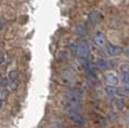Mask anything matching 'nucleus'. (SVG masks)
I'll list each match as a JSON object with an SVG mask.
<instances>
[{"label":"nucleus","instance_id":"nucleus-13","mask_svg":"<svg viewBox=\"0 0 129 128\" xmlns=\"http://www.w3.org/2000/svg\"><path fill=\"white\" fill-rule=\"evenodd\" d=\"M121 81L125 84H129V72H122L121 74Z\"/></svg>","mask_w":129,"mask_h":128},{"label":"nucleus","instance_id":"nucleus-1","mask_svg":"<svg viewBox=\"0 0 129 128\" xmlns=\"http://www.w3.org/2000/svg\"><path fill=\"white\" fill-rule=\"evenodd\" d=\"M70 49L74 51L76 56H78L81 59H86L90 54V44L85 39H81L78 42L70 45Z\"/></svg>","mask_w":129,"mask_h":128},{"label":"nucleus","instance_id":"nucleus-7","mask_svg":"<svg viewBox=\"0 0 129 128\" xmlns=\"http://www.w3.org/2000/svg\"><path fill=\"white\" fill-rule=\"evenodd\" d=\"M92 39H94V43L98 47H103L106 45V38H104V36H103L102 32H96L94 35V37H92Z\"/></svg>","mask_w":129,"mask_h":128},{"label":"nucleus","instance_id":"nucleus-6","mask_svg":"<svg viewBox=\"0 0 129 128\" xmlns=\"http://www.w3.org/2000/svg\"><path fill=\"white\" fill-rule=\"evenodd\" d=\"M88 19H89V23L91 24V25H97L102 19L101 13L97 11H91L89 13V16H88Z\"/></svg>","mask_w":129,"mask_h":128},{"label":"nucleus","instance_id":"nucleus-5","mask_svg":"<svg viewBox=\"0 0 129 128\" xmlns=\"http://www.w3.org/2000/svg\"><path fill=\"white\" fill-rule=\"evenodd\" d=\"M104 80H106V82L109 84V87L117 85L118 82H120V78L117 77V75L114 74V72H106V74H104Z\"/></svg>","mask_w":129,"mask_h":128},{"label":"nucleus","instance_id":"nucleus-19","mask_svg":"<svg viewBox=\"0 0 129 128\" xmlns=\"http://www.w3.org/2000/svg\"><path fill=\"white\" fill-rule=\"evenodd\" d=\"M3 61H4V57H3V56H0V64L3 63Z\"/></svg>","mask_w":129,"mask_h":128},{"label":"nucleus","instance_id":"nucleus-20","mask_svg":"<svg viewBox=\"0 0 129 128\" xmlns=\"http://www.w3.org/2000/svg\"><path fill=\"white\" fill-rule=\"evenodd\" d=\"M1 106H3V101L0 100V109H1Z\"/></svg>","mask_w":129,"mask_h":128},{"label":"nucleus","instance_id":"nucleus-3","mask_svg":"<svg viewBox=\"0 0 129 128\" xmlns=\"http://www.w3.org/2000/svg\"><path fill=\"white\" fill-rule=\"evenodd\" d=\"M67 114H68V116H69L71 120H72V122H75L76 124H83L84 122H85V119H84V116H83V115L78 112V110H77V109L69 108L67 110Z\"/></svg>","mask_w":129,"mask_h":128},{"label":"nucleus","instance_id":"nucleus-12","mask_svg":"<svg viewBox=\"0 0 129 128\" xmlns=\"http://www.w3.org/2000/svg\"><path fill=\"white\" fill-rule=\"evenodd\" d=\"M17 77H18V71H17V70H11V71L8 72V76H7L8 81L14 82L17 80Z\"/></svg>","mask_w":129,"mask_h":128},{"label":"nucleus","instance_id":"nucleus-8","mask_svg":"<svg viewBox=\"0 0 129 128\" xmlns=\"http://www.w3.org/2000/svg\"><path fill=\"white\" fill-rule=\"evenodd\" d=\"M106 52L107 55H109V56H118V55L122 52L121 47L118 46H115V45H111V44H108L106 46Z\"/></svg>","mask_w":129,"mask_h":128},{"label":"nucleus","instance_id":"nucleus-17","mask_svg":"<svg viewBox=\"0 0 129 128\" xmlns=\"http://www.w3.org/2000/svg\"><path fill=\"white\" fill-rule=\"evenodd\" d=\"M124 54H125V56H128L129 57V46H127L124 49Z\"/></svg>","mask_w":129,"mask_h":128},{"label":"nucleus","instance_id":"nucleus-2","mask_svg":"<svg viewBox=\"0 0 129 128\" xmlns=\"http://www.w3.org/2000/svg\"><path fill=\"white\" fill-rule=\"evenodd\" d=\"M83 91L81 89H69L64 93V97L67 98V101L71 103H78L83 100Z\"/></svg>","mask_w":129,"mask_h":128},{"label":"nucleus","instance_id":"nucleus-14","mask_svg":"<svg viewBox=\"0 0 129 128\" xmlns=\"http://www.w3.org/2000/svg\"><path fill=\"white\" fill-rule=\"evenodd\" d=\"M106 90H107V94H108L109 96H114V95H116V91H117V89H115L114 87H107Z\"/></svg>","mask_w":129,"mask_h":128},{"label":"nucleus","instance_id":"nucleus-15","mask_svg":"<svg viewBox=\"0 0 129 128\" xmlns=\"http://www.w3.org/2000/svg\"><path fill=\"white\" fill-rule=\"evenodd\" d=\"M7 95H8V91H7V90H3V91L0 93V100H1V101H4L5 98L7 97Z\"/></svg>","mask_w":129,"mask_h":128},{"label":"nucleus","instance_id":"nucleus-16","mask_svg":"<svg viewBox=\"0 0 129 128\" xmlns=\"http://www.w3.org/2000/svg\"><path fill=\"white\" fill-rule=\"evenodd\" d=\"M0 84H1V87H7V85H8V80H7V78H1Z\"/></svg>","mask_w":129,"mask_h":128},{"label":"nucleus","instance_id":"nucleus-4","mask_svg":"<svg viewBox=\"0 0 129 128\" xmlns=\"http://www.w3.org/2000/svg\"><path fill=\"white\" fill-rule=\"evenodd\" d=\"M60 76H62V80H63V82H64L65 84H71V83H74L75 78H76L75 72L72 71V70H70V69L63 70L62 74H60Z\"/></svg>","mask_w":129,"mask_h":128},{"label":"nucleus","instance_id":"nucleus-11","mask_svg":"<svg viewBox=\"0 0 129 128\" xmlns=\"http://www.w3.org/2000/svg\"><path fill=\"white\" fill-rule=\"evenodd\" d=\"M86 80H88V82L91 83V84H96V83H97V77H96L92 72H88V74H86Z\"/></svg>","mask_w":129,"mask_h":128},{"label":"nucleus","instance_id":"nucleus-10","mask_svg":"<svg viewBox=\"0 0 129 128\" xmlns=\"http://www.w3.org/2000/svg\"><path fill=\"white\" fill-rule=\"evenodd\" d=\"M75 31H76V33L78 36H84L86 33L85 27H84V25H82V24H77V25L75 26Z\"/></svg>","mask_w":129,"mask_h":128},{"label":"nucleus","instance_id":"nucleus-18","mask_svg":"<svg viewBox=\"0 0 129 128\" xmlns=\"http://www.w3.org/2000/svg\"><path fill=\"white\" fill-rule=\"evenodd\" d=\"M4 25H5V23L3 21V20H0V29H3V27H4Z\"/></svg>","mask_w":129,"mask_h":128},{"label":"nucleus","instance_id":"nucleus-9","mask_svg":"<svg viewBox=\"0 0 129 128\" xmlns=\"http://www.w3.org/2000/svg\"><path fill=\"white\" fill-rule=\"evenodd\" d=\"M94 64H95V68H96V69H106V68L109 66V63L107 62L106 59H102V58L97 59Z\"/></svg>","mask_w":129,"mask_h":128}]
</instances>
